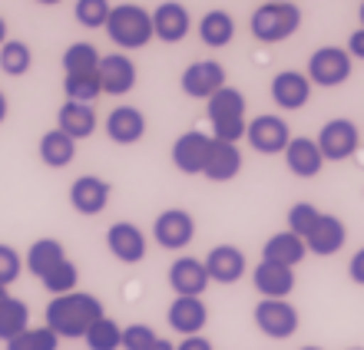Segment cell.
I'll return each mask as SVG.
<instances>
[{
	"label": "cell",
	"instance_id": "obj_1",
	"mask_svg": "<svg viewBox=\"0 0 364 350\" xmlns=\"http://www.w3.org/2000/svg\"><path fill=\"white\" fill-rule=\"evenodd\" d=\"M47 327L57 337H87V331L103 317V301L87 291L60 294L47 304Z\"/></svg>",
	"mask_w": 364,
	"mask_h": 350
},
{
	"label": "cell",
	"instance_id": "obj_2",
	"mask_svg": "<svg viewBox=\"0 0 364 350\" xmlns=\"http://www.w3.org/2000/svg\"><path fill=\"white\" fill-rule=\"evenodd\" d=\"M245 93L235 86H225L209 99V123H212V139L235 142L249 129V116H245Z\"/></svg>",
	"mask_w": 364,
	"mask_h": 350
},
{
	"label": "cell",
	"instance_id": "obj_3",
	"mask_svg": "<svg viewBox=\"0 0 364 350\" xmlns=\"http://www.w3.org/2000/svg\"><path fill=\"white\" fill-rule=\"evenodd\" d=\"M106 33L119 50H143L153 33V13L139 4H116L106 20Z\"/></svg>",
	"mask_w": 364,
	"mask_h": 350
},
{
	"label": "cell",
	"instance_id": "obj_4",
	"mask_svg": "<svg viewBox=\"0 0 364 350\" xmlns=\"http://www.w3.org/2000/svg\"><path fill=\"white\" fill-rule=\"evenodd\" d=\"M301 27V10L295 4H262L252 13V37L262 43H282Z\"/></svg>",
	"mask_w": 364,
	"mask_h": 350
},
{
	"label": "cell",
	"instance_id": "obj_5",
	"mask_svg": "<svg viewBox=\"0 0 364 350\" xmlns=\"http://www.w3.org/2000/svg\"><path fill=\"white\" fill-rule=\"evenodd\" d=\"M255 327H259L265 337L272 341H288V337H295L298 334V324H301V314L291 301H269V297H262L255 304Z\"/></svg>",
	"mask_w": 364,
	"mask_h": 350
},
{
	"label": "cell",
	"instance_id": "obj_6",
	"mask_svg": "<svg viewBox=\"0 0 364 350\" xmlns=\"http://www.w3.org/2000/svg\"><path fill=\"white\" fill-rule=\"evenodd\" d=\"M351 67L355 60L341 47H318L308 57V80L311 86H341L351 80Z\"/></svg>",
	"mask_w": 364,
	"mask_h": 350
},
{
	"label": "cell",
	"instance_id": "obj_7",
	"mask_svg": "<svg viewBox=\"0 0 364 350\" xmlns=\"http://www.w3.org/2000/svg\"><path fill=\"white\" fill-rule=\"evenodd\" d=\"M179 86L182 93L192 96V99H212L219 89L229 86V80H225V67L219 60H196V63L182 70Z\"/></svg>",
	"mask_w": 364,
	"mask_h": 350
},
{
	"label": "cell",
	"instance_id": "obj_8",
	"mask_svg": "<svg viewBox=\"0 0 364 350\" xmlns=\"http://www.w3.org/2000/svg\"><path fill=\"white\" fill-rule=\"evenodd\" d=\"M315 142L321 149V155H325V162H345L358 152L361 133H358V126L351 119H328Z\"/></svg>",
	"mask_w": 364,
	"mask_h": 350
},
{
	"label": "cell",
	"instance_id": "obj_9",
	"mask_svg": "<svg viewBox=\"0 0 364 350\" xmlns=\"http://www.w3.org/2000/svg\"><path fill=\"white\" fill-rule=\"evenodd\" d=\"M153 238L156 245L166 248V251H182L196 238V218L186 209H166L153 222Z\"/></svg>",
	"mask_w": 364,
	"mask_h": 350
},
{
	"label": "cell",
	"instance_id": "obj_10",
	"mask_svg": "<svg viewBox=\"0 0 364 350\" xmlns=\"http://www.w3.org/2000/svg\"><path fill=\"white\" fill-rule=\"evenodd\" d=\"M245 139L252 142V149L262 152V155H278V152L288 149L291 133H288V123L275 113H262L255 119H249V129H245Z\"/></svg>",
	"mask_w": 364,
	"mask_h": 350
},
{
	"label": "cell",
	"instance_id": "obj_11",
	"mask_svg": "<svg viewBox=\"0 0 364 350\" xmlns=\"http://www.w3.org/2000/svg\"><path fill=\"white\" fill-rule=\"evenodd\" d=\"M106 248L116 261L123 265H139L146 258V235L143 228L133 225V222H113L109 231H106Z\"/></svg>",
	"mask_w": 364,
	"mask_h": 350
},
{
	"label": "cell",
	"instance_id": "obj_12",
	"mask_svg": "<svg viewBox=\"0 0 364 350\" xmlns=\"http://www.w3.org/2000/svg\"><path fill=\"white\" fill-rule=\"evenodd\" d=\"M212 136L199 133V129H189L173 142V165L182 175H202L205 169V155H209Z\"/></svg>",
	"mask_w": 364,
	"mask_h": 350
},
{
	"label": "cell",
	"instance_id": "obj_13",
	"mask_svg": "<svg viewBox=\"0 0 364 350\" xmlns=\"http://www.w3.org/2000/svg\"><path fill=\"white\" fill-rule=\"evenodd\" d=\"M169 288L176 291V297H202V291L209 288V271L205 261L199 258L182 255L169 265Z\"/></svg>",
	"mask_w": 364,
	"mask_h": 350
},
{
	"label": "cell",
	"instance_id": "obj_14",
	"mask_svg": "<svg viewBox=\"0 0 364 350\" xmlns=\"http://www.w3.org/2000/svg\"><path fill=\"white\" fill-rule=\"evenodd\" d=\"M272 99H275L278 109H305L308 99H311V80L301 70H282V73L272 80Z\"/></svg>",
	"mask_w": 364,
	"mask_h": 350
},
{
	"label": "cell",
	"instance_id": "obj_15",
	"mask_svg": "<svg viewBox=\"0 0 364 350\" xmlns=\"http://www.w3.org/2000/svg\"><path fill=\"white\" fill-rule=\"evenodd\" d=\"M96 76H100V86H103L106 96H126L136 86V76L139 73H136V63L126 53H106L100 60Z\"/></svg>",
	"mask_w": 364,
	"mask_h": 350
},
{
	"label": "cell",
	"instance_id": "obj_16",
	"mask_svg": "<svg viewBox=\"0 0 364 350\" xmlns=\"http://www.w3.org/2000/svg\"><path fill=\"white\" fill-rule=\"evenodd\" d=\"M252 284L269 301H288V294L295 291V268L259 261V265L252 268Z\"/></svg>",
	"mask_w": 364,
	"mask_h": 350
},
{
	"label": "cell",
	"instance_id": "obj_17",
	"mask_svg": "<svg viewBox=\"0 0 364 350\" xmlns=\"http://www.w3.org/2000/svg\"><path fill=\"white\" fill-rule=\"evenodd\" d=\"M70 205L77 215H100V212L109 205V182L100 179V175H80L73 185H70Z\"/></svg>",
	"mask_w": 364,
	"mask_h": 350
},
{
	"label": "cell",
	"instance_id": "obj_18",
	"mask_svg": "<svg viewBox=\"0 0 364 350\" xmlns=\"http://www.w3.org/2000/svg\"><path fill=\"white\" fill-rule=\"evenodd\" d=\"M189 30H192V17L179 0H166V4H159V7L153 10L156 40H163V43H179V40L189 37Z\"/></svg>",
	"mask_w": 364,
	"mask_h": 350
},
{
	"label": "cell",
	"instance_id": "obj_19",
	"mask_svg": "<svg viewBox=\"0 0 364 350\" xmlns=\"http://www.w3.org/2000/svg\"><path fill=\"white\" fill-rule=\"evenodd\" d=\"M166 321L182 337H196L209 324V307H205L202 297H176L169 304V311H166Z\"/></svg>",
	"mask_w": 364,
	"mask_h": 350
},
{
	"label": "cell",
	"instance_id": "obj_20",
	"mask_svg": "<svg viewBox=\"0 0 364 350\" xmlns=\"http://www.w3.org/2000/svg\"><path fill=\"white\" fill-rule=\"evenodd\" d=\"M345 241H348V228H345V222H341L338 215H328V212H321L318 225L311 228V235L305 238L308 251H311V255H318V258H331V255H338V251L345 248Z\"/></svg>",
	"mask_w": 364,
	"mask_h": 350
},
{
	"label": "cell",
	"instance_id": "obj_21",
	"mask_svg": "<svg viewBox=\"0 0 364 350\" xmlns=\"http://www.w3.org/2000/svg\"><path fill=\"white\" fill-rule=\"evenodd\" d=\"M245 268H249V261L242 255V248H235V245H215L205 255V271H209V281H215V284L242 281Z\"/></svg>",
	"mask_w": 364,
	"mask_h": 350
},
{
	"label": "cell",
	"instance_id": "obj_22",
	"mask_svg": "<svg viewBox=\"0 0 364 350\" xmlns=\"http://www.w3.org/2000/svg\"><path fill=\"white\" fill-rule=\"evenodd\" d=\"M285 165L298 179H315L318 172L325 169V155H321L315 139L291 136V142H288V149H285Z\"/></svg>",
	"mask_w": 364,
	"mask_h": 350
},
{
	"label": "cell",
	"instance_id": "obj_23",
	"mask_svg": "<svg viewBox=\"0 0 364 350\" xmlns=\"http://www.w3.org/2000/svg\"><path fill=\"white\" fill-rule=\"evenodd\" d=\"M106 136L116 146H136L146 136V116L136 106H116L106 116Z\"/></svg>",
	"mask_w": 364,
	"mask_h": 350
},
{
	"label": "cell",
	"instance_id": "obj_24",
	"mask_svg": "<svg viewBox=\"0 0 364 350\" xmlns=\"http://www.w3.org/2000/svg\"><path fill=\"white\" fill-rule=\"evenodd\" d=\"M239 172H242V152H239V146H235V142L212 139L202 175H205L209 182H232Z\"/></svg>",
	"mask_w": 364,
	"mask_h": 350
},
{
	"label": "cell",
	"instance_id": "obj_25",
	"mask_svg": "<svg viewBox=\"0 0 364 350\" xmlns=\"http://www.w3.org/2000/svg\"><path fill=\"white\" fill-rule=\"evenodd\" d=\"M308 255V245L305 238H298L295 231H275V235L265 241L262 248V261H272V265H285V268H295L301 265Z\"/></svg>",
	"mask_w": 364,
	"mask_h": 350
},
{
	"label": "cell",
	"instance_id": "obj_26",
	"mask_svg": "<svg viewBox=\"0 0 364 350\" xmlns=\"http://www.w3.org/2000/svg\"><path fill=\"white\" fill-rule=\"evenodd\" d=\"M96 109L93 106H87V103H63L60 106V113H57V129L60 133H67L73 142H80V139H90V136L96 133Z\"/></svg>",
	"mask_w": 364,
	"mask_h": 350
},
{
	"label": "cell",
	"instance_id": "obj_27",
	"mask_svg": "<svg viewBox=\"0 0 364 350\" xmlns=\"http://www.w3.org/2000/svg\"><path fill=\"white\" fill-rule=\"evenodd\" d=\"M60 261H67V251H63V245H60L57 238H37V241L27 248V258H23L27 271L37 275L40 281H43Z\"/></svg>",
	"mask_w": 364,
	"mask_h": 350
},
{
	"label": "cell",
	"instance_id": "obj_28",
	"mask_svg": "<svg viewBox=\"0 0 364 350\" xmlns=\"http://www.w3.org/2000/svg\"><path fill=\"white\" fill-rule=\"evenodd\" d=\"M199 37L209 50L229 47L232 37H235V20H232V13H225V10H209V13L199 20Z\"/></svg>",
	"mask_w": 364,
	"mask_h": 350
},
{
	"label": "cell",
	"instance_id": "obj_29",
	"mask_svg": "<svg viewBox=\"0 0 364 350\" xmlns=\"http://www.w3.org/2000/svg\"><path fill=\"white\" fill-rule=\"evenodd\" d=\"M77 155V142L70 139L67 133H60V129H50V133L40 136V162L50 165V169H63L70 165Z\"/></svg>",
	"mask_w": 364,
	"mask_h": 350
},
{
	"label": "cell",
	"instance_id": "obj_30",
	"mask_svg": "<svg viewBox=\"0 0 364 350\" xmlns=\"http://www.w3.org/2000/svg\"><path fill=\"white\" fill-rule=\"evenodd\" d=\"M100 50L87 40H80V43H70L67 53H63V73L67 76H90L100 70Z\"/></svg>",
	"mask_w": 364,
	"mask_h": 350
},
{
	"label": "cell",
	"instance_id": "obj_31",
	"mask_svg": "<svg viewBox=\"0 0 364 350\" xmlns=\"http://www.w3.org/2000/svg\"><path fill=\"white\" fill-rule=\"evenodd\" d=\"M30 327V307L20 297H7L0 307V341L10 344Z\"/></svg>",
	"mask_w": 364,
	"mask_h": 350
},
{
	"label": "cell",
	"instance_id": "obj_32",
	"mask_svg": "<svg viewBox=\"0 0 364 350\" xmlns=\"http://www.w3.org/2000/svg\"><path fill=\"white\" fill-rule=\"evenodd\" d=\"M83 341H87L90 350H123V327H119L113 317L103 314V317L87 331Z\"/></svg>",
	"mask_w": 364,
	"mask_h": 350
},
{
	"label": "cell",
	"instance_id": "obj_33",
	"mask_svg": "<svg viewBox=\"0 0 364 350\" xmlns=\"http://www.w3.org/2000/svg\"><path fill=\"white\" fill-rule=\"evenodd\" d=\"M30 67H33V53L23 40H7L0 47V70L7 76H23L30 73Z\"/></svg>",
	"mask_w": 364,
	"mask_h": 350
},
{
	"label": "cell",
	"instance_id": "obj_34",
	"mask_svg": "<svg viewBox=\"0 0 364 350\" xmlns=\"http://www.w3.org/2000/svg\"><path fill=\"white\" fill-rule=\"evenodd\" d=\"M63 93H67L70 103L93 106V99L103 93V86H100V76L96 73H90V76H63Z\"/></svg>",
	"mask_w": 364,
	"mask_h": 350
},
{
	"label": "cell",
	"instance_id": "obj_35",
	"mask_svg": "<svg viewBox=\"0 0 364 350\" xmlns=\"http://www.w3.org/2000/svg\"><path fill=\"white\" fill-rule=\"evenodd\" d=\"M109 10H113V4H109V0H77L73 17H77L80 27H87V30H100V27L106 30Z\"/></svg>",
	"mask_w": 364,
	"mask_h": 350
},
{
	"label": "cell",
	"instance_id": "obj_36",
	"mask_svg": "<svg viewBox=\"0 0 364 350\" xmlns=\"http://www.w3.org/2000/svg\"><path fill=\"white\" fill-rule=\"evenodd\" d=\"M60 347V337L50 331L47 324L43 327H27V331L14 337L7 344V350H57Z\"/></svg>",
	"mask_w": 364,
	"mask_h": 350
},
{
	"label": "cell",
	"instance_id": "obj_37",
	"mask_svg": "<svg viewBox=\"0 0 364 350\" xmlns=\"http://www.w3.org/2000/svg\"><path fill=\"white\" fill-rule=\"evenodd\" d=\"M77 281H80V268L67 258V261H60V265L53 268L47 278H43V288H47L53 297H60V294L77 291Z\"/></svg>",
	"mask_w": 364,
	"mask_h": 350
},
{
	"label": "cell",
	"instance_id": "obj_38",
	"mask_svg": "<svg viewBox=\"0 0 364 350\" xmlns=\"http://www.w3.org/2000/svg\"><path fill=\"white\" fill-rule=\"evenodd\" d=\"M318 218H321V212H318L311 202H295V205L288 209V231H295L298 238H308L311 228L318 225Z\"/></svg>",
	"mask_w": 364,
	"mask_h": 350
},
{
	"label": "cell",
	"instance_id": "obj_39",
	"mask_svg": "<svg viewBox=\"0 0 364 350\" xmlns=\"http://www.w3.org/2000/svg\"><path fill=\"white\" fill-rule=\"evenodd\" d=\"M156 344V331L149 324H129L123 327V350H149Z\"/></svg>",
	"mask_w": 364,
	"mask_h": 350
},
{
	"label": "cell",
	"instance_id": "obj_40",
	"mask_svg": "<svg viewBox=\"0 0 364 350\" xmlns=\"http://www.w3.org/2000/svg\"><path fill=\"white\" fill-rule=\"evenodd\" d=\"M23 271V261L10 245H0V288H10V284L20 278Z\"/></svg>",
	"mask_w": 364,
	"mask_h": 350
},
{
	"label": "cell",
	"instance_id": "obj_41",
	"mask_svg": "<svg viewBox=\"0 0 364 350\" xmlns=\"http://www.w3.org/2000/svg\"><path fill=\"white\" fill-rule=\"evenodd\" d=\"M348 275H351L355 284L364 288V248H358L355 255H351V261H348Z\"/></svg>",
	"mask_w": 364,
	"mask_h": 350
},
{
	"label": "cell",
	"instance_id": "obj_42",
	"mask_svg": "<svg viewBox=\"0 0 364 350\" xmlns=\"http://www.w3.org/2000/svg\"><path fill=\"white\" fill-rule=\"evenodd\" d=\"M348 53H351V60H364V30H355L351 37H348Z\"/></svg>",
	"mask_w": 364,
	"mask_h": 350
},
{
	"label": "cell",
	"instance_id": "obj_43",
	"mask_svg": "<svg viewBox=\"0 0 364 350\" xmlns=\"http://www.w3.org/2000/svg\"><path fill=\"white\" fill-rule=\"evenodd\" d=\"M176 350H212V341L196 334V337H182V344H176Z\"/></svg>",
	"mask_w": 364,
	"mask_h": 350
},
{
	"label": "cell",
	"instance_id": "obj_44",
	"mask_svg": "<svg viewBox=\"0 0 364 350\" xmlns=\"http://www.w3.org/2000/svg\"><path fill=\"white\" fill-rule=\"evenodd\" d=\"M149 350H176V344H169L166 337H156V344Z\"/></svg>",
	"mask_w": 364,
	"mask_h": 350
},
{
	"label": "cell",
	"instance_id": "obj_45",
	"mask_svg": "<svg viewBox=\"0 0 364 350\" xmlns=\"http://www.w3.org/2000/svg\"><path fill=\"white\" fill-rule=\"evenodd\" d=\"M7 113H10V103H7V96L0 93V123L7 119Z\"/></svg>",
	"mask_w": 364,
	"mask_h": 350
},
{
	"label": "cell",
	"instance_id": "obj_46",
	"mask_svg": "<svg viewBox=\"0 0 364 350\" xmlns=\"http://www.w3.org/2000/svg\"><path fill=\"white\" fill-rule=\"evenodd\" d=\"M4 43H7V20L0 17V47H4Z\"/></svg>",
	"mask_w": 364,
	"mask_h": 350
},
{
	"label": "cell",
	"instance_id": "obj_47",
	"mask_svg": "<svg viewBox=\"0 0 364 350\" xmlns=\"http://www.w3.org/2000/svg\"><path fill=\"white\" fill-rule=\"evenodd\" d=\"M10 294H7V288H0V307H4V301H7Z\"/></svg>",
	"mask_w": 364,
	"mask_h": 350
},
{
	"label": "cell",
	"instance_id": "obj_48",
	"mask_svg": "<svg viewBox=\"0 0 364 350\" xmlns=\"http://www.w3.org/2000/svg\"><path fill=\"white\" fill-rule=\"evenodd\" d=\"M37 4H43V7H57L60 0H37Z\"/></svg>",
	"mask_w": 364,
	"mask_h": 350
},
{
	"label": "cell",
	"instance_id": "obj_49",
	"mask_svg": "<svg viewBox=\"0 0 364 350\" xmlns=\"http://www.w3.org/2000/svg\"><path fill=\"white\" fill-rule=\"evenodd\" d=\"M358 17H361V30H364V4H361V10H358Z\"/></svg>",
	"mask_w": 364,
	"mask_h": 350
},
{
	"label": "cell",
	"instance_id": "obj_50",
	"mask_svg": "<svg viewBox=\"0 0 364 350\" xmlns=\"http://www.w3.org/2000/svg\"><path fill=\"white\" fill-rule=\"evenodd\" d=\"M269 4H291V0H269Z\"/></svg>",
	"mask_w": 364,
	"mask_h": 350
},
{
	"label": "cell",
	"instance_id": "obj_51",
	"mask_svg": "<svg viewBox=\"0 0 364 350\" xmlns=\"http://www.w3.org/2000/svg\"><path fill=\"white\" fill-rule=\"evenodd\" d=\"M301 350H321V347H301Z\"/></svg>",
	"mask_w": 364,
	"mask_h": 350
},
{
	"label": "cell",
	"instance_id": "obj_52",
	"mask_svg": "<svg viewBox=\"0 0 364 350\" xmlns=\"http://www.w3.org/2000/svg\"><path fill=\"white\" fill-rule=\"evenodd\" d=\"M348 350H364V347H348Z\"/></svg>",
	"mask_w": 364,
	"mask_h": 350
}]
</instances>
